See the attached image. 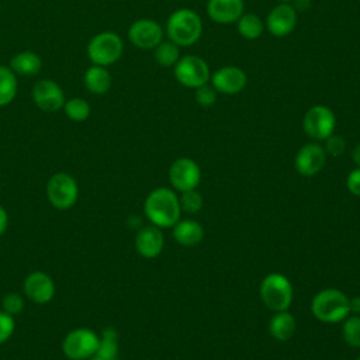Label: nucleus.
<instances>
[{"mask_svg":"<svg viewBox=\"0 0 360 360\" xmlns=\"http://www.w3.org/2000/svg\"><path fill=\"white\" fill-rule=\"evenodd\" d=\"M143 211L149 222L158 228H172L181 215L179 197L167 187L152 190L145 200Z\"/></svg>","mask_w":360,"mask_h":360,"instance_id":"obj_1","label":"nucleus"},{"mask_svg":"<svg viewBox=\"0 0 360 360\" xmlns=\"http://www.w3.org/2000/svg\"><path fill=\"white\" fill-rule=\"evenodd\" d=\"M166 34L177 46H191L202 34L201 18L191 8L174 10L166 21Z\"/></svg>","mask_w":360,"mask_h":360,"instance_id":"obj_2","label":"nucleus"},{"mask_svg":"<svg viewBox=\"0 0 360 360\" xmlns=\"http://www.w3.org/2000/svg\"><path fill=\"white\" fill-rule=\"evenodd\" d=\"M312 315L323 323L342 322L347 315L349 297L338 288H325L316 292L311 301Z\"/></svg>","mask_w":360,"mask_h":360,"instance_id":"obj_3","label":"nucleus"},{"mask_svg":"<svg viewBox=\"0 0 360 360\" xmlns=\"http://www.w3.org/2000/svg\"><path fill=\"white\" fill-rule=\"evenodd\" d=\"M259 294L262 302L273 312L290 308L294 297L291 281L281 273H269L260 283Z\"/></svg>","mask_w":360,"mask_h":360,"instance_id":"obj_4","label":"nucleus"},{"mask_svg":"<svg viewBox=\"0 0 360 360\" xmlns=\"http://www.w3.org/2000/svg\"><path fill=\"white\" fill-rule=\"evenodd\" d=\"M124 52L121 37L112 31H101L96 34L87 44V56L93 65L110 66L115 63Z\"/></svg>","mask_w":360,"mask_h":360,"instance_id":"obj_5","label":"nucleus"},{"mask_svg":"<svg viewBox=\"0 0 360 360\" xmlns=\"http://www.w3.org/2000/svg\"><path fill=\"white\" fill-rule=\"evenodd\" d=\"M100 343V336L87 328L70 330L63 342L62 352L70 360H87L96 354Z\"/></svg>","mask_w":360,"mask_h":360,"instance_id":"obj_6","label":"nucleus"},{"mask_svg":"<svg viewBox=\"0 0 360 360\" xmlns=\"http://www.w3.org/2000/svg\"><path fill=\"white\" fill-rule=\"evenodd\" d=\"M174 77L180 84L188 89H197L210 82V66L201 56L186 55L174 65Z\"/></svg>","mask_w":360,"mask_h":360,"instance_id":"obj_7","label":"nucleus"},{"mask_svg":"<svg viewBox=\"0 0 360 360\" xmlns=\"http://www.w3.org/2000/svg\"><path fill=\"white\" fill-rule=\"evenodd\" d=\"M336 127V117L335 112L326 105H312L307 110L302 118V128L304 132L315 139V141H325L330 136Z\"/></svg>","mask_w":360,"mask_h":360,"instance_id":"obj_8","label":"nucleus"},{"mask_svg":"<svg viewBox=\"0 0 360 360\" xmlns=\"http://www.w3.org/2000/svg\"><path fill=\"white\" fill-rule=\"evenodd\" d=\"M46 195L55 208L68 210L76 202L79 197V187L70 174L59 172L52 174L48 180Z\"/></svg>","mask_w":360,"mask_h":360,"instance_id":"obj_9","label":"nucleus"},{"mask_svg":"<svg viewBox=\"0 0 360 360\" xmlns=\"http://www.w3.org/2000/svg\"><path fill=\"white\" fill-rule=\"evenodd\" d=\"M169 181L180 193L194 190L201 181V169L191 158H179L169 167Z\"/></svg>","mask_w":360,"mask_h":360,"instance_id":"obj_10","label":"nucleus"},{"mask_svg":"<svg viewBox=\"0 0 360 360\" xmlns=\"http://www.w3.org/2000/svg\"><path fill=\"white\" fill-rule=\"evenodd\" d=\"M32 100L35 105L45 112L62 110L66 101L63 89L52 79H39L32 86Z\"/></svg>","mask_w":360,"mask_h":360,"instance_id":"obj_11","label":"nucleus"},{"mask_svg":"<svg viewBox=\"0 0 360 360\" xmlns=\"http://www.w3.org/2000/svg\"><path fill=\"white\" fill-rule=\"evenodd\" d=\"M128 39L139 49H155L163 41V28L152 18H139L129 25Z\"/></svg>","mask_w":360,"mask_h":360,"instance_id":"obj_12","label":"nucleus"},{"mask_svg":"<svg viewBox=\"0 0 360 360\" xmlns=\"http://www.w3.org/2000/svg\"><path fill=\"white\" fill-rule=\"evenodd\" d=\"M326 152L323 146L316 142L305 143L300 148L294 158V167L298 174L304 177H312L318 174L326 163Z\"/></svg>","mask_w":360,"mask_h":360,"instance_id":"obj_13","label":"nucleus"},{"mask_svg":"<svg viewBox=\"0 0 360 360\" xmlns=\"http://www.w3.org/2000/svg\"><path fill=\"white\" fill-rule=\"evenodd\" d=\"M297 25V11L288 3H280L271 8L266 18L267 31L277 38L290 35Z\"/></svg>","mask_w":360,"mask_h":360,"instance_id":"obj_14","label":"nucleus"},{"mask_svg":"<svg viewBox=\"0 0 360 360\" xmlns=\"http://www.w3.org/2000/svg\"><path fill=\"white\" fill-rule=\"evenodd\" d=\"M211 86L221 94H238L240 93L246 83V73L238 66H224L218 69L211 76Z\"/></svg>","mask_w":360,"mask_h":360,"instance_id":"obj_15","label":"nucleus"},{"mask_svg":"<svg viewBox=\"0 0 360 360\" xmlns=\"http://www.w3.org/2000/svg\"><path fill=\"white\" fill-rule=\"evenodd\" d=\"M165 246V236L160 228L155 225H146L138 229L135 235V249L145 259L158 257Z\"/></svg>","mask_w":360,"mask_h":360,"instance_id":"obj_16","label":"nucleus"},{"mask_svg":"<svg viewBox=\"0 0 360 360\" xmlns=\"http://www.w3.org/2000/svg\"><path fill=\"white\" fill-rule=\"evenodd\" d=\"M24 292L31 301L46 304L55 295V283L46 273L32 271L24 280Z\"/></svg>","mask_w":360,"mask_h":360,"instance_id":"obj_17","label":"nucleus"},{"mask_svg":"<svg viewBox=\"0 0 360 360\" xmlns=\"http://www.w3.org/2000/svg\"><path fill=\"white\" fill-rule=\"evenodd\" d=\"M245 3L243 0H208L207 14L218 24L236 22L243 14Z\"/></svg>","mask_w":360,"mask_h":360,"instance_id":"obj_18","label":"nucleus"},{"mask_svg":"<svg viewBox=\"0 0 360 360\" xmlns=\"http://www.w3.org/2000/svg\"><path fill=\"white\" fill-rule=\"evenodd\" d=\"M172 228L174 240L186 248L198 245L204 238V228L194 219H179Z\"/></svg>","mask_w":360,"mask_h":360,"instance_id":"obj_19","label":"nucleus"},{"mask_svg":"<svg viewBox=\"0 0 360 360\" xmlns=\"http://www.w3.org/2000/svg\"><path fill=\"white\" fill-rule=\"evenodd\" d=\"M83 84L91 94L101 96V94H105L111 89L112 77L107 68L98 66V65H91L84 72Z\"/></svg>","mask_w":360,"mask_h":360,"instance_id":"obj_20","label":"nucleus"},{"mask_svg":"<svg viewBox=\"0 0 360 360\" xmlns=\"http://www.w3.org/2000/svg\"><path fill=\"white\" fill-rule=\"evenodd\" d=\"M297 330V322L292 314L285 311L274 312L269 322V332L270 335L280 342H285L294 336Z\"/></svg>","mask_w":360,"mask_h":360,"instance_id":"obj_21","label":"nucleus"},{"mask_svg":"<svg viewBox=\"0 0 360 360\" xmlns=\"http://www.w3.org/2000/svg\"><path fill=\"white\" fill-rule=\"evenodd\" d=\"M10 69L15 75L21 76H34L39 73L42 68V59L37 52L21 51L10 59Z\"/></svg>","mask_w":360,"mask_h":360,"instance_id":"obj_22","label":"nucleus"},{"mask_svg":"<svg viewBox=\"0 0 360 360\" xmlns=\"http://www.w3.org/2000/svg\"><path fill=\"white\" fill-rule=\"evenodd\" d=\"M17 75L10 66L0 65V107L8 105L17 96Z\"/></svg>","mask_w":360,"mask_h":360,"instance_id":"obj_23","label":"nucleus"},{"mask_svg":"<svg viewBox=\"0 0 360 360\" xmlns=\"http://www.w3.org/2000/svg\"><path fill=\"white\" fill-rule=\"evenodd\" d=\"M236 30L246 39H257L264 31V22L257 14L243 13L236 21Z\"/></svg>","mask_w":360,"mask_h":360,"instance_id":"obj_24","label":"nucleus"},{"mask_svg":"<svg viewBox=\"0 0 360 360\" xmlns=\"http://www.w3.org/2000/svg\"><path fill=\"white\" fill-rule=\"evenodd\" d=\"M103 360H117L118 356V335L114 328H107L100 336V343L96 354Z\"/></svg>","mask_w":360,"mask_h":360,"instance_id":"obj_25","label":"nucleus"},{"mask_svg":"<svg viewBox=\"0 0 360 360\" xmlns=\"http://www.w3.org/2000/svg\"><path fill=\"white\" fill-rule=\"evenodd\" d=\"M155 60L158 65L163 68H170L177 63L180 59V51L179 46L172 41H162L155 49H153Z\"/></svg>","mask_w":360,"mask_h":360,"instance_id":"obj_26","label":"nucleus"},{"mask_svg":"<svg viewBox=\"0 0 360 360\" xmlns=\"http://www.w3.org/2000/svg\"><path fill=\"white\" fill-rule=\"evenodd\" d=\"M62 110L65 111L68 118H70L72 121H76V122L86 121L91 111L90 104L82 97H72V98L66 100Z\"/></svg>","mask_w":360,"mask_h":360,"instance_id":"obj_27","label":"nucleus"},{"mask_svg":"<svg viewBox=\"0 0 360 360\" xmlns=\"http://www.w3.org/2000/svg\"><path fill=\"white\" fill-rule=\"evenodd\" d=\"M342 322L343 340L350 347H360V315H347Z\"/></svg>","mask_w":360,"mask_h":360,"instance_id":"obj_28","label":"nucleus"},{"mask_svg":"<svg viewBox=\"0 0 360 360\" xmlns=\"http://www.w3.org/2000/svg\"><path fill=\"white\" fill-rule=\"evenodd\" d=\"M179 202L181 212L184 211L187 214H195L202 208V195L197 191V188L188 190L181 193V195L179 197Z\"/></svg>","mask_w":360,"mask_h":360,"instance_id":"obj_29","label":"nucleus"},{"mask_svg":"<svg viewBox=\"0 0 360 360\" xmlns=\"http://www.w3.org/2000/svg\"><path fill=\"white\" fill-rule=\"evenodd\" d=\"M217 96H218V91L210 86L208 83L207 84H202L200 87L195 89V93H194V98L195 101L202 105V107H211L215 104L217 101Z\"/></svg>","mask_w":360,"mask_h":360,"instance_id":"obj_30","label":"nucleus"},{"mask_svg":"<svg viewBox=\"0 0 360 360\" xmlns=\"http://www.w3.org/2000/svg\"><path fill=\"white\" fill-rule=\"evenodd\" d=\"M1 305H3V311L13 316V315H17V314L21 312V309L24 307V301H22V297L20 294L8 292L3 297Z\"/></svg>","mask_w":360,"mask_h":360,"instance_id":"obj_31","label":"nucleus"},{"mask_svg":"<svg viewBox=\"0 0 360 360\" xmlns=\"http://www.w3.org/2000/svg\"><path fill=\"white\" fill-rule=\"evenodd\" d=\"M323 149H325L326 155H329L332 158H339L346 149V141L342 136L332 134L330 136H328L325 139Z\"/></svg>","mask_w":360,"mask_h":360,"instance_id":"obj_32","label":"nucleus"},{"mask_svg":"<svg viewBox=\"0 0 360 360\" xmlns=\"http://www.w3.org/2000/svg\"><path fill=\"white\" fill-rule=\"evenodd\" d=\"M14 332V319L10 314L0 311V345L8 340Z\"/></svg>","mask_w":360,"mask_h":360,"instance_id":"obj_33","label":"nucleus"},{"mask_svg":"<svg viewBox=\"0 0 360 360\" xmlns=\"http://www.w3.org/2000/svg\"><path fill=\"white\" fill-rule=\"evenodd\" d=\"M346 187L350 194L360 197V167L353 169L346 177Z\"/></svg>","mask_w":360,"mask_h":360,"instance_id":"obj_34","label":"nucleus"},{"mask_svg":"<svg viewBox=\"0 0 360 360\" xmlns=\"http://www.w3.org/2000/svg\"><path fill=\"white\" fill-rule=\"evenodd\" d=\"M349 309L353 315H360V297L349 298Z\"/></svg>","mask_w":360,"mask_h":360,"instance_id":"obj_35","label":"nucleus"},{"mask_svg":"<svg viewBox=\"0 0 360 360\" xmlns=\"http://www.w3.org/2000/svg\"><path fill=\"white\" fill-rule=\"evenodd\" d=\"M292 1V7L295 8V11H305L309 6H311V0H291Z\"/></svg>","mask_w":360,"mask_h":360,"instance_id":"obj_36","label":"nucleus"},{"mask_svg":"<svg viewBox=\"0 0 360 360\" xmlns=\"http://www.w3.org/2000/svg\"><path fill=\"white\" fill-rule=\"evenodd\" d=\"M7 224H8V217L6 210L0 205V235L4 233V231L7 229Z\"/></svg>","mask_w":360,"mask_h":360,"instance_id":"obj_37","label":"nucleus"},{"mask_svg":"<svg viewBox=\"0 0 360 360\" xmlns=\"http://www.w3.org/2000/svg\"><path fill=\"white\" fill-rule=\"evenodd\" d=\"M350 156H352V160L354 162L356 167H360V142L352 149Z\"/></svg>","mask_w":360,"mask_h":360,"instance_id":"obj_38","label":"nucleus"},{"mask_svg":"<svg viewBox=\"0 0 360 360\" xmlns=\"http://www.w3.org/2000/svg\"><path fill=\"white\" fill-rule=\"evenodd\" d=\"M87 360H103V359H100V357H97V356H91V357L87 359Z\"/></svg>","mask_w":360,"mask_h":360,"instance_id":"obj_39","label":"nucleus"},{"mask_svg":"<svg viewBox=\"0 0 360 360\" xmlns=\"http://www.w3.org/2000/svg\"><path fill=\"white\" fill-rule=\"evenodd\" d=\"M278 1H281V3H288V1H291V0H278Z\"/></svg>","mask_w":360,"mask_h":360,"instance_id":"obj_40","label":"nucleus"},{"mask_svg":"<svg viewBox=\"0 0 360 360\" xmlns=\"http://www.w3.org/2000/svg\"><path fill=\"white\" fill-rule=\"evenodd\" d=\"M356 360H360V356H359V357H357V359H356Z\"/></svg>","mask_w":360,"mask_h":360,"instance_id":"obj_41","label":"nucleus"}]
</instances>
